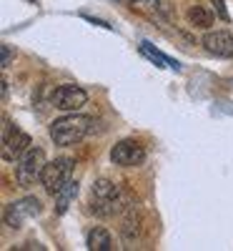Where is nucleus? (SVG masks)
Wrapping results in <instances>:
<instances>
[{
    "label": "nucleus",
    "instance_id": "13",
    "mask_svg": "<svg viewBox=\"0 0 233 251\" xmlns=\"http://www.w3.org/2000/svg\"><path fill=\"white\" fill-rule=\"evenodd\" d=\"M140 53H143V55H148V58H151L153 63H158L161 68H165V66H171V68H176V71L181 68V66H178L176 60H171V58H168V55L158 53V50H156V48H153L151 43H148V40H143V43H140Z\"/></svg>",
    "mask_w": 233,
    "mask_h": 251
},
{
    "label": "nucleus",
    "instance_id": "15",
    "mask_svg": "<svg viewBox=\"0 0 233 251\" xmlns=\"http://www.w3.org/2000/svg\"><path fill=\"white\" fill-rule=\"evenodd\" d=\"M213 3V8H216V15L221 18V20H228V10H226V0H210Z\"/></svg>",
    "mask_w": 233,
    "mask_h": 251
},
{
    "label": "nucleus",
    "instance_id": "8",
    "mask_svg": "<svg viewBox=\"0 0 233 251\" xmlns=\"http://www.w3.org/2000/svg\"><path fill=\"white\" fill-rule=\"evenodd\" d=\"M86 100H88V93L83 88H78V86H60L53 93V106L58 111H66V113L80 111L83 106H86Z\"/></svg>",
    "mask_w": 233,
    "mask_h": 251
},
{
    "label": "nucleus",
    "instance_id": "1",
    "mask_svg": "<svg viewBox=\"0 0 233 251\" xmlns=\"http://www.w3.org/2000/svg\"><path fill=\"white\" fill-rule=\"evenodd\" d=\"M91 118L88 116H80V113H68V116H60L50 123V138L55 146H73L78 141H83L91 131Z\"/></svg>",
    "mask_w": 233,
    "mask_h": 251
},
{
    "label": "nucleus",
    "instance_id": "11",
    "mask_svg": "<svg viewBox=\"0 0 233 251\" xmlns=\"http://www.w3.org/2000/svg\"><path fill=\"white\" fill-rule=\"evenodd\" d=\"M86 246L91 251H111L113 249V236L105 231V228L93 226L91 231H88V236H86Z\"/></svg>",
    "mask_w": 233,
    "mask_h": 251
},
{
    "label": "nucleus",
    "instance_id": "17",
    "mask_svg": "<svg viewBox=\"0 0 233 251\" xmlns=\"http://www.w3.org/2000/svg\"><path fill=\"white\" fill-rule=\"evenodd\" d=\"M118 3H123V5H128V3H136V0H118Z\"/></svg>",
    "mask_w": 233,
    "mask_h": 251
},
{
    "label": "nucleus",
    "instance_id": "6",
    "mask_svg": "<svg viewBox=\"0 0 233 251\" xmlns=\"http://www.w3.org/2000/svg\"><path fill=\"white\" fill-rule=\"evenodd\" d=\"M111 161L116 166H123V169H133V166H140L145 161V151L138 141L125 138V141H118L111 149Z\"/></svg>",
    "mask_w": 233,
    "mask_h": 251
},
{
    "label": "nucleus",
    "instance_id": "5",
    "mask_svg": "<svg viewBox=\"0 0 233 251\" xmlns=\"http://www.w3.org/2000/svg\"><path fill=\"white\" fill-rule=\"evenodd\" d=\"M40 211H43V203H40V199H35V196H25V199L13 201V203L5 206L3 221H5V226H10V228H20V226H23V221L38 216Z\"/></svg>",
    "mask_w": 233,
    "mask_h": 251
},
{
    "label": "nucleus",
    "instance_id": "2",
    "mask_svg": "<svg viewBox=\"0 0 233 251\" xmlns=\"http://www.w3.org/2000/svg\"><path fill=\"white\" fill-rule=\"evenodd\" d=\"M120 208H125L120 186L108 178H98L93 183V211L98 216H116Z\"/></svg>",
    "mask_w": 233,
    "mask_h": 251
},
{
    "label": "nucleus",
    "instance_id": "14",
    "mask_svg": "<svg viewBox=\"0 0 233 251\" xmlns=\"http://www.w3.org/2000/svg\"><path fill=\"white\" fill-rule=\"evenodd\" d=\"M133 8L138 10V13H143V15H148V18H151V20H161V23H163V10H161V3H158V0H136V3H133Z\"/></svg>",
    "mask_w": 233,
    "mask_h": 251
},
{
    "label": "nucleus",
    "instance_id": "9",
    "mask_svg": "<svg viewBox=\"0 0 233 251\" xmlns=\"http://www.w3.org/2000/svg\"><path fill=\"white\" fill-rule=\"evenodd\" d=\"M203 46L210 55L233 58V35L228 30H210L203 35Z\"/></svg>",
    "mask_w": 233,
    "mask_h": 251
},
{
    "label": "nucleus",
    "instance_id": "10",
    "mask_svg": "<svg viewBox=\"0 0 233 251\" xmlns=\"http://www.w3.org/2000/svg\"><path fill=\"white\" fill-rule=\"evenodd\" d=\"M186 18H188L190 25L201 28V30H208L210 25H213V20H216L213 10H208V8H203V5H190L188 13H186Z\"/></svg>",
    "mask_w": 233,
    "mask_h": 251
},
{
    "label": "nucleus",
    "instance_id": "16",
    "mask_svg": "<svg viewBox=\"0 0 233 251\" xmlns=\"http://www.w3.org/2000/svg\"><path fill=\"white\" fill-rule=\"evenodd\" d=\"M10 60H13L10 46H3V68H5V66H10Z\"/></svg>",
    "mask_w": 233,
    "mask_h": 251
},
{
    "label": "nucleus",
    "instance_id": "7",
    "mask_svg": "<svg viewBox=\"0 0 233 251\" xmlns=\"http://www.w3.org/2000/svg\"><path fill=\"white\" fill-rule=\"evenodd\" d=\"M3 123H5V131H3V158L5 161H18L33 146V141H30V136L25 131L10 128V121L8 118Z\"/></svg>",
    "mask_w": 233,
    "mask_h": 251
},
{
    "label": "nucleus",
    "instance_id": "4",
    "mask_svg": "<svg viewBox=\"0 0 233 251\" xmlns=\"http://www.w3.org/2000/svg\"><path fill=\"white\" fill-rule=\"evenodd\" d=\"M73 166H75V161L68 158V156H63V158H55V161L46 163V171H43V178H40V183H43V188H46L48 194L55 196L60 188L70 181Z\"/></svg>",
    "mask_w": 233,
    "mask_h": 251
},
{
    "label": "nucleus",
    "instance_id": "12",
    "mask_svg": "<svg viewBox=\"0 0 233 251\" xmlns=\"http://www.w3.org/2000/svg\"><path fill=\"white\" fill-rule=\"evenodd\" d=\"M75 196H78V181L70 178V181L55 194V214H66L68 206H70V201H73Z\"/></svg>",
    "mask_w": 233,
    "mask_h": 251
},
{
    "label": "nucleus",
    "instance_id": "3",
    "mask_svg": "<svg viewBox=\"0 0 233 251\" xmlns=\"http://www.w3.org/2000/svg\"><path fill=\"white\" fill-rule=\"evenodd\" d=\"M46 151L38 149V146H30V149L18 158V169H15V178L20 186H30L35 181L43 178L46 171Z\"/></svg>",
    "mask_w": 233,
    "mask_h": 251
}]
</instances>
